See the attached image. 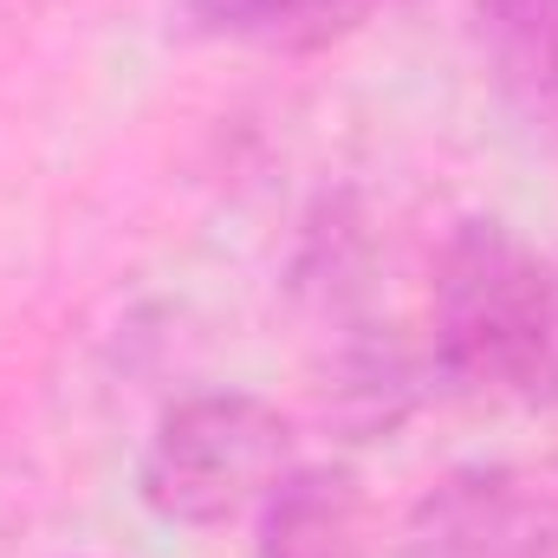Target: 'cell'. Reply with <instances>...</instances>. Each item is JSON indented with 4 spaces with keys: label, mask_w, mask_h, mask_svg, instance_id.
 I'll list each match as a JSON object with an SVG mask.
<instances>
[{
    "label": "cell",
    "mask_w": 558,
    "mask_h": 558,
    "mask_svg": "<svg viewBox=\"0 0 558 558\" xmlns=\"http://www.w3.org/2000/svg\"><path fill=\"white\" fill-rule=\"evenodd\" d=\"M435 371L468 397L558 403V247L461 221L435 260Z\"/></svg>",
    "instance_id": "6da1fadb"
},
{
    "label": "cell",
    "mask_w": 558,
    "mask_h": 558,
    "mask_svg": "<svg viewBox=\"0 0 558 558\" xmlns=\"http://www.w3.org/2000/svg\"><path fill=\"white\" fill-rule=\"evenodd\" d=\"M403 558H558V461H474L403 520Z\"/></svg>",
    "instance_id": "3957f363"
},
{
    "label": "cell",
    "mask_w": 558,
    "mask_h": 558,
    "mask_svg": "<svg viewBox=\"0 0 558 558\" xmlns=\"http://www.w3.org/2000/svg\"><path fill=\"white\" fill-rule=\"evenodd\" d=\"M474 46L513 111L558 124V0H474Z\"/></svg>",
    "instance_id": "5b68a950"
},
{
    "label": "cell",
    "mask_w": 558,
    "mask_h": 558,
    "mask_svg": "<svg viewBox=\"0 0 558 558\" xmlns=\"http://www.w3.org/2000/svg\"><path fill=\"white\" fill-rule=\"evenodd\" d=\"M254 558H364V494L351 468H286L260 500Z\"/></svg>",
    "instance_id": "277c9868"
},
{
    "label": "cell",
    "mask_w": 558,
    "mask_h": 558,
    "mask_svg": "<svg viewBox=\"0 0 558 558\" xmlns=\"http://www.w3.org/2000/svg\"><path fill=\"white\" fill-rule=\"evenodd\" d=\"M390 0H182V26L195 39L221 46H260V52H318L344 33H357Z\"/></svg>",
    "instance_id": "8992f818"
},
{
    "label": "cell",
    "mask_w": 558,
    "mask_h": 558,
    "mask_svg": "<svg viewBox=\"0 0 558 558\" xmlns=\"http://www.w3.org/2000/svg\"><path fill=\"white\" fill-rule=\"evenodd\" d=\"M292 468V422L267 397L208 390L162 410L137 461V500L162 526H228Z\"/></svg>",
    "instance_id": "7a4b0ae2"
}]
</instances>
